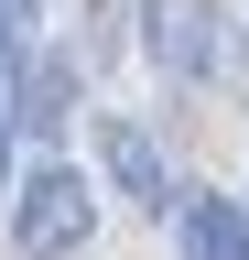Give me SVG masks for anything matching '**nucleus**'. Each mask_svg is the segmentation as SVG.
<instances>
[{"label": "nucleus", "instance_id": "obj_2", "mask_svg": "<svg viewBox=\"0 0 249 260\" xmlns=\"http://www.w3.org/2000/svg\"><path fill=\"white\" fill-rule=\"evenodd\" d=\"M141 54L163 65L173 87H206L217 65H228V22H217V0H141Z\"/></svg>", "mask_w": 249, "mask_h": 260}, {"label": "nucleus", "instance_id": "obj_3", "mask_svg": "<svg viewBox=\"0 0 249 260\" xmlns=\"http://www.w3.org/2000/svg\"><path fill=\"white\" fill-rule=\"evenodd\" d=\"M98 162H109V195H130L141 217H173V162L141 119H98Z\"/></svg>", "mask_w": 249, "mask_h": 260}, {"label": "nucleus", "instance_id": "obj_5", "mask_svg": "<svg viewBox=\"0 0 249 260\" xmlns=\"http://www.w3.org/2000/svg\"><path fill=\"white\" fill-rule=\"evenodd\" d=\"M65 119H76V54H22V130L65 141Z\"/></svg>", "mask_w": 249, "mask_h": 260}, {"label": "nucleus", "instance_id": "obj_1", "mask_svg": "<svg viewBox=\"0 0 249 260\" xmlns=\"http://www.w3.org/2000/svg\"><path fill=\"white\" fill-rule=\"evenodd\" d=\"M87 239H98V184L76 162H33L11 184V249L22 260H87Z\"/></svg>", "mask_w": 249, "mask_h": 260}, {"label": "nucleus", "instance_id": "obj_4", "mask_svg": "<svg viewBox=\"0 0 249 260\" xmlns=\"http://www.w3.org/2000/svg\"><path fill=\"white\" fill-rule=\"evenodd\" d=\"M173 239H184V260H249V206L206 195V184H173Z\"/></svg>", "mask_w": 249, "mask_h": 260}]
</instances>
